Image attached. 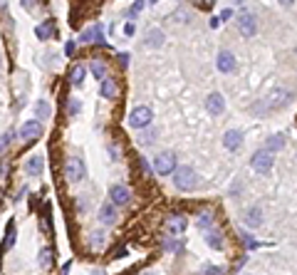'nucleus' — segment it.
Returning <instances> with one entry per match:
<instances>
[{"label":"nucleus","mask_w":297,"mask_h":275,"mask_svg":"<svg viewBox=\"0 0 297 275\" xmlns=\"http://www.w3.org/2000/svg\"><path fill=\"white\" fill-rule=\"evenodd\" d=\"M10 139H13V132H5V134H3V139H0V149H5V144H8Z\"/></svg>","instance_id":"obj_33"},{"label":"nucleus","mask_w":297,"mask_h":275,"mask_svg":"<svg viewBox=\"0 0 297 275\" xmlns=\"http://www.w3.org/2000/svg\"><path fill=\"white\" fill-rule=\"evenodd\" d=\"M42 166H45L42 156H33V159L25 164V169H28V174H30V176H40V174H42Z\"/></svg>","instance_id":"obj_19"},{"label":"nucleus","mask_w":297,"mask_h":275,"mask_svg":"<svg viewBox=\"0 0 297 275\" xmlns=\"http://www.w3.org/2000/svg\"><path fill=\"white\" fill-rule=\"evenodd\" d=\"M245 0H230V5H243Z\"/></svg>","instance_id":"obj_37"},{"label":"nucleus","mask_w":297,"mask_h":275,"mask_svg":"<svg viewBox=\"0 0 297 275\" xmlns=\"http://www.w3.org/2000/svg\"><path fill=\"white\" fill-rule=\"evenodd\" d=\"M70 80H72V85H74V87H79V85L84 82V67H82V65L72 67V75H70Z\"/></svg>","instance_id":"obj_24"},{"label":"nucleus","mask_w":297,"mask_h":275,"mask_svg":"<svg viewBox=\"0 0 297 275\" xmlns=\"http://www.w3.org/2000/svg\"><path fill=\"white\" fill-rule=\"evenodd\" d=\"M240 144H243V134H240L238 129H228V132L223 134V146H225L228 151L240 149Z\"/></svg>","instance_id":"obj_13"},{"label":"nucleus","mask_w":297,"mask_h":275,"mask_svg":"<svg viewBox=\"0 0 297 275\" xmlns=\"http://www.w3.org/2000/svg\"><path fill=\"white\" fill-rule=\"evenodd\" d=\"M99 92H102V97H107V99H114L119 90H116V82L107 77V80H102V87H99Z\"/></svg>","instance_id":"obj_17"},{"label":"nucleus","mask_w":297,"mask_h":275,"mask_svg":"<svg viewBox=\"0 0 297 275\" xmlns=\"http://www.w3.org/2000/svg\"><path fill=\"white\" fill-rule=\"evenodd\" d=\"M208 5H213V0H208Z\"/></svg>","instance_id":"obj_39"},{"label":"nucleus","mask_w":297,"mask_h":275,"mask_svg":"<svg viewBox=\"0 0 297 275\" xmlns=\"http://www.w3.org/2000/svg\"><path fill=\"white\" fill-rule=\"evenodd\" d=\"M272 164H275V159H272V151H267V149H258L250 159V166L258 174H267L272 169Z\"/></svg>","instance_id":"obj_3"},{"label":"nucleus","mask_w":297,"mask_h":275,"mask_svg":"<svg viewBox=\"0 0 297 275\" xmlns=\"http://www.w3.org/2000/svg\"><path fill=\"white\" fill-rule=\"evenodd\" d=\"M82 43H102V28L92 25L89 30H84L82 33Z\"/></svg>","instance_id":"obj_18"},{"label":"nucleus","mask_w":297,"mask_h":275,"mask_svg":"<svg viewBox=\"0 0 297 275\" xmlns=\"http://www.w3.org/2000/svg\"><path fill=\"white\" fill-rule=\"evenodd\" d=\"M35 112H37V119H47L50 117V104L47 102H37V107H35Z\"/></svg>","instance_id":"obj_25"},{"label":"nucleus","mask_w":297,"mask_h":275,"mask_svg":"<svg viewBox=\"0 0 297 275\" xmlns=\"http://www.w3.org/2000/svg\"><path fill=\"white\" fill-rule=\"evenodd\" d=\"M206 109H208V114H211V117L223 114V109H225V99H223V94L211 92V94H208V99H206Z\"/></svg>","instance_id":"obj_11"},{"label":"nucleus","mask_w":297,"mask_h":275,"mask_svg":"<svg viewBox=\"0 0 297 275\" xmlns=\"http://www.w3.org/2000/svg\"><path fill=\"white\" fill-rule=\"evenodd\" d=\"M116 206L111 203V201H107V203H102V208H99V221L104 223V226H114L116 223Z\"/></svg>","instance_id":"obj_12"},{"label":"nucleus","mask_w":297,"mask_h":275,"mask_svg":"<svg viewBox=\"0 0 297 275\" xmlns=\"http://www.w3.org/2000/svg\"><path fill=\"white\" fill-rule=\"evenodd\" d=\"M238 30H240L243 38H253V35L258 33V20H255V15H253V13H243V15L238 18Z\"/></svg>","instance_id":"obj_8"},{"label":"nucleus","mask_w":297,"mask_h":275,"mask_svg":"<svg viewBox=\"0 0 297 275\" xmlns=\"http://www.w3.org/2000/svg\"><path fill=\"white\" fill-rule=\"evenodd\" d=\"M280 3H282V5H292V3H295V0H280Z\"/></svg>","instance_id":"obj_38"},{"label":"nucleus","mask_w":297,"mask_h":275,"mask_svg":"<svg viewBox=\"0 0 297 275\" xmlns=\"http://www.w3.org/2000/svg\"><path fill=\"white\" fill-rule=\"evenodd\" d=\"M211 226H213V216H211V213H201V216H198V228L206 230V228H211Z\"/></svg>","instance_id":"obj_26"},{"label":"nucleus","mask_w":297,"mask_h":275,"mask_svg":"<svg viewBox=\"0 0 297 275\" xmlns=\"http://www.w3.org/2000/svg\"><path fill=\"white\" fill-rule=\"evenodd\" d=\"M70 112H72V114H77V112H79V102H72V107H70Z\"/></svg>","instance_id":"obj_36"},{"label":"nucleus","mask_w":297,"mask_h":275,"mask_svg":"<svg viewBox=\"0 0 297 275\" xmlns=\"http://www.w3.org/2000/svg\"><path fill=\"white\" fill-rule=\"evenodd\" d=\"M40 137H42V124H40L37 119H28V122L20 127V139H23V141L30 144V141H37Z\"/></svg>","instance_id":"obj_7"},{"label":"nucleus","mask_w":297,"mask_h":275,"mask_svg":"<svg viewBox=\"0 0 297 275\" xmlns=\"http://www.w3.org/2000/svg\"><path fill=\"white\" fill-rule=\"evenodd\" d=\"M282 146H285V137H282V134H275V137L267 139V146H265V149H267V151H280Z\"/></svg>","instance_id":"obj_21"},{"label":"nucleus","mask_w":297,"mask_h":275,"mask_svg":"<svg viewBox=\"0 0 297 275\" xmlns=\"http://www.w3.org/2000/svg\"><path fill=\"white\" fill-rule=\"evenodd\" d=\"M74 50H77V45H74V43H72V40H70V43H67V45H65V55H67V57H70V55H74Z\"/></svg>","instance_id":"obj_32"},{"label":"nucleus","mask_w":297,"mask_h":275,"mask_svg":"<svg viewBox=\"0 0 297 275\" xmlns=\"http://www.w3.org/2000/svg\"><path fill=\"white\" fill-rule=\"evenodd\" d=\"M154 169H156L159 176H169V174H174V171L179 169V166H176V154H171V151L159 154V156L154 159Z\"/></svg>","instance_id":"obj_5"},{"label":"nucleus","mask_w":297,"mask_h":275,"mask_svg":"<svg viewBox=\"0 0 297 275\" xmlns=\"http://www.w3.org/2000/svg\"><path fill=\"white\" fill-rule=\"evenodd\" d=\"M174 186H176L179 191H191V188H196V171H193L191 166H179V169L174 171Z\"/></svg>","instance_id":"obj_1"},{"label":"nucleus","mask_w":297,"mask_h":275,"mask_svg":"<svg viewBox=\"0 0 297 275\" xmlns=\"http://www.w3.org/2000/svg\"><path fill=\"white\" fill-rule=\"evenodd\" d=\"M243 221H245V226H248V228H258V226L262 223V208H260V206H253V208L245 213V218H243Z\"/></svg>","instance_id":"obj_15"},{"label":"nucleus","mask_w":297,"mask_h":275,"mask_svg":"<svg viewBox=\"0 0 297 275\" xmlns=\"http://www.w3.org/2000/svg\"><path fill=\"white\" fill-rule=\"evenodd\" d=\"M287 102H290V92L277 87V90L267 92V97L262 99V109H267V112H275V109H282Z\"/></svg>","instance_id":"obj_2"},{"label":"nucleus","mask_w":297,"mask_h":275,"mask_svg":"<svg viewBox=\"0 0 297 275\" xmlns=\"http://www.w3.org/2000/svg\"><path fill=\"white\" fill-rule=\"evenodd\" d=\"M201 275H225V273H223V268H218V265H206V268L201 270Z\"/></svg>","instance_id":"obj_27"},{"label":"nucleus","mask_w":297,"mask_h":275,"mask_svg":"<svg viewBox=\"0 0 297 275\" xmlns=\"http://www.w3.org/2000/svg\"><path fill=\"white\" fill-rule=\"evenodd\" d=\"M134 33H136V28H134V23H126V25H124V35H126V38H131Z\"/></svg>","instance_id":"obj_31"},{"label":"nucleus","mask_w":297,"mask_h":275,"mask_svg":"<svg viewBox=\"0 0 297 275\" xmlns=\"http://www.w3.org/2000/svg\"><path fill=\"white\" fill-rule=\"evenodd\" d=\"M35 5H37V3H35V0H23V8H25V10H33Z\"/></svg>","instance_id":"obj_34"},{"label":"nucleus","mask_w":297,"mask_h":275,"mask_svg":"<svg viewBox=\"0 0 297 275\" xmlns=\"http://www.w3.org/2000/svg\"><path fill=\"white\" fill-rule=\"evenodd\" d=\"M65 176H67V181L79 183L84 179V161L79 156H70L67 164H65Z\"/></svg>","instance_id":"obj_6"},{"label":"nucleus","mask_w":297,"mask_h":275,"mask_svg":"<svg viewBox=\"0 0 297 275\" xmlns=\"http://www.w3.org/2000/svg\"><path fill=\"white\" fill-rule=\"evenodd\" d=\"M151 119H154V112L148 109V107H134L131 114H129V127H134V129H144V127L151 124Z\"/></svg>","instance_id":"obj_4"},{"label":"nucleus","mask_w":297,"mask_h":275,"mask_svg":"<svg viewBox=\"0 0 297 275\" xmlns=\"http://www.w3.org/2000/svg\"><path fill=\"white\" fill-rule=\"evenodd\" d=\"M89 70H92V75H94L97 80H107V65H104L102 60H92Z\"/></svg>","instance_id":"obj_20"},{"label":"nucleus","mask_w":297,"mask_h":275,"mask_svg":"<svg viewBox=\"0 0 297 275\" xmlns=\"http://www.w3.org/2000/svg\"><path fill=\"white\" fill-rule=\"evenodd\" d=\"M230 18H233V10H223L221 13V20H230Z\"/></svg>","instance_id":"obj_35"},{"label":"nucleus","mask_w":297,"mask_h":275,"mask_svg":"<svg viewBox=\"0 0 297 275\" xmlns=\"http://www.w3.org/2000/svg\"><path fill=\"white\" fill-rule=\"evenodd\" d=\"M129 198H131V193H129L126 186H121V183H111V186H109V201H111L114 206H126Z\"/></svg>","instance_id":"obj_9"},{"label":"nucleus","mask_w":297,"mask_h":275,"mask_svg":"<svg viewBox=\"0 0 297 275\" xmlns=\"http://www.w3.org/2000/svg\"><path fill=\"white\" fill-rule=\"evenodd\" d=\"M0 60H3V57H0Z\"/></svg>","instance_id":"obj_40"},{"label":"nucleus","mask_w":297,"mask_h":275,"mask_svg":"<svg viewBox=\"0 0 297 275\" xmlns=\"http://www.w3.org/2000/svg\"><path fill=\"white\" fill-rule=\"evenodd\" d=\"M166 230H169L171 235H181V233L186 230V218L179 216V213H176V216H169V218H166Z\"/></svg>","instance_id":"obj_14"},{"label":"nucleus","mask_w":297,"mask_h":275,"mask_svg":"<svg viewBox=\"0 0 297 275\" xmlns=\"http://www.w3.org/2000/svg\"><path fill=\"white\" fill-rule=\"evenodd\" d=\"M206 240H208V245H211L213 250H221V248H223V240H221V233H218V230L206 233Z\"/></svg>","instance_id":"obj_22"},{"label":"nucleus","mask_w":297,"mask_h":275,"mask_svg":"<svg viewBox=\"0 0 297 275\" xmlns=\"http://www.w3.org/2000/svg\"><path fill=\"white\" fill-rule=\"evenodd\" d=\"M161 43H164V33L159 28L146 33V47H161Z\"/></svg>","instance_id":"obj_16"},{"label":"nucleus","mask_w":297,"mask_h":275,"mask_svg":"<svg viewBox=\"0 0 297 275\" xmlns=\"http://www.w3.org/2000/svg\"><path fill=\"white\" fill-rule=\"evenodd\" d=\"M102 243H104V235H102V233H94V235H92V245H94V248H102Z\"/></svg>","instance_id":"obj_30"},{"label":"nucleus","mask_w":297,"mask_h":275,"mask_svg":"<svg viewBox=\"0 0 297 275\" xmlns=\"http://www.w3.org/2000/svg\"><path fill=\"white\" fill-rule=\"evenodd\" d=\"M50 263H52V253H50V250H42V253H40V265L47 268Z\"/></svg>","instance_id":"obj_29"},{"label":"nucleus","mask_w":297,"mask_h":275,"mask_svg":"<svg viewBox=\"0 0 297 275\" xmlns=\"http://www.w3.org/2000/svg\"><path fill=\"white\" fill-rule=\"evenodd\" d=\"M216 65H218V70H221L223 75H230V72H235V55H233L230 50H221Z\"/></svg>","instance_id":"obj_10"},{"label":"nucleus","mask_w":297,"mask_h":275,"mask_svg":"<svg viewBox=\"0 0 297 275\" xmlns=\"http://www.w3.org/2000/svg\"><path fill=\"white\" fill-rule=\"evenodd\" d=\"M35 33H37V38H40V40H47V38H50V35L55 33V25H52V23L47 20V23H42V25H40V28H37Z\"/></svg>","instance_id":"obj_23"},{"label":"nucleus","mask_w":297,"mask_h":275,"mask_svg":"<svg viewBox=\"0 0 297 275\" xmlns=\"http://www.w3.org/2000/svg\"><path fill=\"white\" fill-rule=\"evenodd\" d=\"M171 20H174V23H186V20H188V13H186V10H176V13L171 15Z\"/></svg>","instance_id":"obj_28"}]
</instances>
